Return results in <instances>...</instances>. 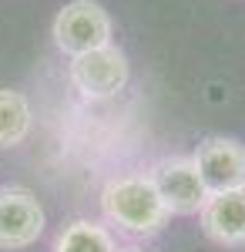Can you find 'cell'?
<instances>
[{
	"label": "cell",
	"mask_w": 245,
	"mask_h": 252,
	"mask_svg": "<svg viewBox=\"0 0 245 252\" xmlns=\"http://www.w3.org/2000/svg\"><path fill=\"white\" fill-rule=\"evenodd\" d=\"M101 215L104 222L131 239H151L165 229L168 222V205L154 189L148 172L118 175L101 189Z\"/></svg>",
	"instance_id": "obj_1"
},
{
	"label": "cell",
	"mask_w": 245,
	"mask_h": 252,
	"mask_svg": "<svg viewBox=\"0 0 245 252\" xmlns=\"http://www.w3.org/2000/svg\"><path fill=\"white\" fill-rule=\"evenodd\" d=\"M114 24L111 14L97 3V0H71L57 10L54 27H51V37H54L57 51L77 58V54H88L94 47L111 44Z\"/></svg>",
	"instance_id": "obj_2"
},
{
	"label": "cell",
	"mask_w": 245,
	"mask_h": 252,
	"mask_svg": "<svg viewBox=\"0 0 245 252\" xmlns=\"http://www.w3.org/2000/svg\"><path fill=\"white\" fill-rule=\"evenodd\" d=\"M67 78L84 97L104 101V97H114L118 91H124V84L131 78V64H128L121 47L104 44V47H94L88 54L71 58Z\"/></svg>",
	"instance_id": "obj_3"
},
{
	"label": "cell",
	"mask_w": 245,
	"mask_h": 252,
	"mask_svg": "<svg viewBox=\"0 0 245 252\" xmlns=\"http://www.w3.org/2000/svg\"><path fill=\"white\" fill-rule=\"evenodd\" d=\"M148 178L154 182V189L161 195V202L168 205L171 215H195L202 212L208 198V189L202 182V175L195 168V161L185 155H175V158H161L151 165Z\"/></svg>",
	"instance_id": "obj_4"
},
{
	"label": "cell",
	"mask_w": 245,
	"mask_h": 252,
	"mask_svg": "<svg viewBox=\"0 0 245 252\" xmlns=\"http://www.w3.org/2000/svg\"><path fill=\"white\" fill-rule=\"evenodd\" d=\"M47 225L44 205L27 189H0V252L34 246Z\"/></svg>",
	"instance_id": "obj_5"
},
{
	"label": "cell",
	"mask_w": 245,
	"mask_h": 252,
	"mask_svg": "<svg viewBox=\"0 0 245 252\" xmlns=\"http://www.w3.org/2000/svg\"><path fill=\"white\" fill-rule=\"evenodd\" d=\"M191 161L202 175L208 195L245 189V145H239L235 138H205L195 148Z\"/></svg>",
	"instance_id": "obj_6"
},
{
	"label": "cell",
	"mask_w": 245,
	"mask_h": 252,
	"mask_svg": "<svg viewBox=\"0 0 245 252\" xmlns=\"http://www.w3.org/2000/svg\"><path fill=\"white\" fill-rule=\"evenodd\" d=\"M198 222L212 242L245 246V189L208 195L202 212H198Z\"/></svg>",
	"instance_id": "obj_7"
},
{
	"label": "cell",
	"mask_w": 245,
	"mask_h": 252,
	"mask_svg": "<svg viewBox=\"0 0 245 252\" xmlns=\"http://www.w3.org/2000/svg\"><path fill=\"white\" fill-rule=\"evenodd\" d=\"M54 252H118V242L108 225L94 219H74L57 232Z\"/></svg>",
	"instance_id": "obj_8"
},
{
	"label": "cell",
	"mask_w": 245,
	"mask_h": 252,
	"mask_svg": "<svg viewBox=\"0 0 245 252\" xmlns=\"http://www.w3.org/2000/svg\"><path fill=\"white\" fill-rule=\"evenodd\" d=\"M31 101L14 91V88H0V148H14L31 135Z\"/></svg>",
	"instance_id": "obj_9"
},
{
	"label": "cell",
	"mask_w": 245,
	"mask_h": 252,
	"mask_svg": "<svg viewBox=\"0 0 245 252\" xmlns=\"http://www.w3.org/2000/svg\"><path fill=\"white\" fill-rule=\"evenodd\" d=\"M118 252H141V249H118Z\"/></svg>",
	"instance_id": "obj_10"
}]
</instances>
